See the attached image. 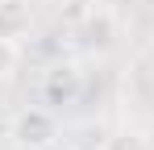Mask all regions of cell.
Returning a JSON list of instances; mask_svg holds the SVG:
<instances>
[{
    "label": "cell",
    "mask_w": 154,
    "mask_h": 150,
    "mask_svg": "<svg viewBox=\"0 0 154 150\" xmlns=\"http://www.w3.org/2000/svg\"><path fill=\"white\" fill-rule=\"evenodd\" d=\"M8 138L17 150H46L58 138V121H54L50 108H21L13 121H8Z\"/></svg>",
    "instance_id": "6da1fadb"
},
{
    "label": "cell",
    "mask_w": 154,
    "mask_h": 150,
    "mask_svg": "<svg viewBox=\"0 0 154 150\" xmlns=\"http://www.w3.org/2000/svg\"><path fill=\"white\" fill-rule=\"evenodd\" d=\"M112 38H117V25H112V17H108L104 8H92V13L79 21V46L92 50V54L108 50V46H112Z\"/></svg>",
    "instance_id": "7a4b0ae2"
},
{
    "label": "cell",
    "mask_w": 154,
    "mask_h": 150,
    "mask_svg": "<svg viewBox=\"0 0 154 150\" xmlns=\"http://www.w3.org/2000/svg\"><path fill=\"white\" fill-rule=\"evenodd\" d=\"M79 88H83V83H79L75 67H54V71L46 75V83H42V96H46V104L63 108V104H75Z\"/></svg>",
    "instance_id": "3957f363"
},
{
    "label": "cell",
    "mask_w": 154,
    "mask_h": 150,
    "mask_svg": "<svg viewBox=\"0 0 154 150\" xmlns=\"http://www.w3.org/2000/svg\"><path fill=\"white\" fill-rule=\"evenodd\" d=\"M17 63H21V46H17V38L0 33V79H8V75L17 71Z\"/></svg>",
    "instance_id": "277c9868"
},
{
    "label": "cell",
    "mask_w": 154,
    "mask_h": 150,
    "mask_svg": "<svg viewBox=\"0 0 154 150\" xmlns=\"http://www.w3.org/2000/svg\"><path fill=\"white\" fill-rule=\"evenodd\" d=\"M104 150H146V142H142L137 133H117V138H112Z\"/></svg>",
    "instance_id": "5b68a950"
}]
</instances>
